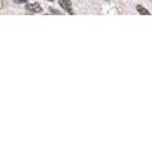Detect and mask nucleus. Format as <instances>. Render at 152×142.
Here are the masks:
<instances>
[{
    "label": "nucleus",
    "instance_id": "1",
    "mask_svg": "<svg viewBox=\"0 0 152 142\" xmlns=\"http://www.w3.org/2000/svg\"><path fill=\"white\" fill-rule=\"evenodd\" d=\"M25 9L31 12H41L42 8L38 3H33V4H27L25 6Z\"/></svg>",
    "mask_w": 152,
    "mask_h": 142
},
{
    "label": "nucleus",
    "instance_id": "4",
    "mask_svg": "<svg viewBox=\"0 0 152 142\" xmlns=\"http://www.w3.org/2000/svg\"><path fill=\"white\" fill-rule=\"evenodd\" d=\"M50 12H51V13H53V14H59V15H60V14H61V12H60L56 11V9H52V8H50Z\"/></svg>",
    "mask_w": 152,
    "mask_h": 142
},
{
    "label": "nucleus",
    "instance_id": "5",
    "mask_svg": "<svg viewBox=\"0 0 152 142\" xmlns=\"http://www.w3.org/2000/svg\"><path fill=\"white\" fill-rule=\"evenodd\" d=\"M14 2L17 4H23V3H26L27 0H14Z\"/></svg>",
    "mask_w": 152,
    "mask_h": 142
},
{
    "label": "nucleus",
    "instance_id": "6",
    "mask_svg": "<svg viewBox=\"0 0 152 142\" xmlns=\"http://www.w3.org/2000/svg\"><path fill=\"white\" fill-rule=\"evenodd\" d=\"M49 1H53V0H49Z\"/></svg>",
    "mask_w": 152,
    "mask_h": 142
},
{
    "label": "nucleus",
    "instance_id": "2",
    "mask_svg": "<svg viewBox=\"0 0 152 142\" xmlns=\"http://www.w3.org/2000/svg\"><path fill=\"white\" fill-rule=\"evenodd\" d=\"M59 4L68 12H71V2L69 0H59Z\"/></svg>",
    "mask_w": 152,
    "mask_h": 142
},
{
    "label": "nucleus",
    "instance_id": "3",
    "mask_svg": "<svg viewBox=\"0 0 152 142\" xmlns=\"http://www.w3.org/2000/svg\"><path fill=\"white\" fill-rule=\"evenodd\" d=\"M136 9L140 14H142V15H150V14H151L148 11H147V9H145L144 7L141 6V5H137Z\"/></svg>",
    "mask_w": 152,
    "mask_h": 142
},
{
    "label": "nucleus",
    "instance_id": "7",
    "mask_svg": "<svg viewBox=\"0 0 152 142\" xmlns=\"http://www.w3.org/2000/svg\"><path fill=\"white\" fill-rule=\"evenodd\" d=\"M107 1H108V0H107Z\"/></svg>",
    "mask_w": 152,
    "mask_h": 142
}]
</instances>
